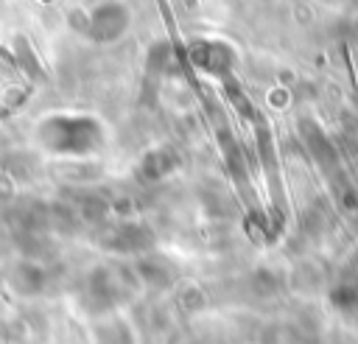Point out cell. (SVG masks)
<instances>
[{"label": "cell", "mask_w": 358, "mask_h": 344, "mask_svg": "<svg viewBox=\"0 0 358 344\" xmlns=\"http://www.w3.org/2000/svg\"><path fill=\"white\" fill-rule=\"evenodd\" d=\"M42 140L53 151H62L64 140H70L64 154H84L87 148H92L98 143V131H95V123H90L84 117H59L42 129Z\"/></svg>", "instance_id": "6da1fadb"}]
</instances>
